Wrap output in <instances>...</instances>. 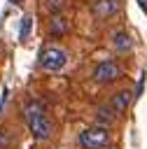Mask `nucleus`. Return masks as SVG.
I'll return each instance as SVG.
<instances>
[{"label":"nucleus","mask_w":147,"mask_h":149,"mask_svg":"<svg viewBox=\"0 0 147 149\" xmlns=\"http://www.w3.org/2000/svg\"><path fill=\"white\" fill-rule=\"evenodd\" d=\"M119 12V0H93L91 2V14L100 21H107Z\"/></svg>","instance_id":"nucleus-5"},{"label":"nucleus","mask_w":147,"mask_h":149,"mask_svg":"<svg viewBox=\"0 0 147 149\" xmlns=\"http://www.w3.org/2000/svg\"><path fill=\"white\" fill-rule=\"evenodd\" d=\"M12 2H14V5H19V2H21V0H12Z\"/></svg>","instance_id":"nucleus-13"},{"label":"nucleus","mask_w":147,"mask_h":149,"mask_svg":"<svg viewBox=\"0 0 147 149\" xmlns=\"http://www.w3.org/2000/svg\"><path fill=\"white\" fill-rule=\"evenodd\" d=\"M68 30H70V23H68L65 16L54 14V16L49 19V35H51V37H63Z\"/></svg>","instance_id":"nucleus-7"},{"label":"nucleus","mask_w":147,"mask_h":149,"mask_svg":"<svg viewBox=\"0 0 147 149\" xmlns=\"http://www.w3.org/2000/svg\"><path fill=\"white\" fill-rule=\"evenodd\" d=\"M112 114H114V112H112L110 107H100V109L96 112V119H98L100 123H112V119H114Z\"/></svg>","instance_id":"nucleus-9"},{"label":"nucleus","mask_w":147,"mask_h":149,"mask_svg":"<svg viewBox=\"0 0 147 149\" xmlns=\"http://www.w3.org/2000/svg\"><path fill=\"white\" fill-rule=\"evenodd\" d=\"M121 74H124V70H121V65L114 63V61H103V63H98V65L93 68V79H96L98 84H112V81H117Z\"/></svg>","instance_id":"nucleus-4"},{"label":"nucleus","mask_w":147,"mask_h":149,"mask_svg":"<svg viewBox=\"0 0 147 149\" xmlns=\"http://www.w3.org/2000/svg\"><path fill=\"white\" fill-rule=\"evenodd\" d=\"M131 100H133V91H131V88L117 91V93H114V95L110 98V109H112L114 114H124V112L128 109Z\"/></svg>","instance_id":"nucleus-6"},{"label":"nucleus","mask_w":147,"mask_h":149,"mask_svg":"<svg viewBox=\"0 0 147 149\" xmlns=\"http://www.w3.org/2000/svg\"><path fill=\"white\" fill-rule=\"evenodd\" d=\"M23 116H26V123H28V130L33 133L35 140H49L51 137V130H54V123L47 114V107L40 102V100H28L23 105Z\"/></svg>","instance_id":"nucleus-1"},{"label":"nucleus","mask_w":147,"mask_h":149,"mask_svg":"<svg viewBox=\"0 0 147 149\" xmlns=\"http://www.w3.org/2000/svg\"><path fill=\"white\" fill-rule=\"evenodd\" d=\"M110 142V133L105 126H89L79 133V147L84 149H105Z\"/></svg>","instance_id":"nucleus-2"},{"label":"nucleus","mask_w":147,"mask_h":149,"mask_svg":"<svg viewBox=\"0 0 147 149\" xmlns=\"http://www.w3.org/2000/svg\"><path fill=\"white\" fill-rule=\"evenodd\" d=\"M63 5H65V0H44V7H47L51 14H61Z\"/></svg>","instance_id":"nucleus-10"},{"label":"nucleus","mask_w":147,"mask_h":149,"mask_svg":"<svg viewBox=\"0 0 147 149\" xmlns=\"http://www.w3.org/2000/svg\"><path fill=\"white\" fill-rule=\"evenodd\" d=\"M112 47L124 54V51H131L133 40H131V35H128L126 30H114V33H112Z\"/></svg>","instance_id":"nucleus-8"},{"label":"nucleus","mask_w":147,"mask_h":149,"mask_svg":"<svg viewBox=\"0 0 147 149\" xmlns=\"http://www.w3.org/2000/svg\"><path fill=\"white\" fill-rule=\"evenodd\" d=\"M28 30H30V19L26 16V21H23V26H21V40L28 37Z\"/></svg>","instance_id":"nucleus-11"},{"label":"nucleus","mask_w":147,"mask_h":149,"mask_svg":"<svg viewBox=\"0 0 147 149\" xmlns=\"http://www.w3.org/2000/svg\"><path fill=\"white\" fill-rule=\"evenodd\" d=\"M138 5H140V7H142V12L147 14V0H138Z\"/></svg>","instance_id":"nucleus-12"},{"label":"nucleus","mask_w":147,"mask_h":149,"mask_svg":"<svg viewBox=\"0 0 147 149\" xmlns=\"http://www.w3.org/2000/svg\"><path fill=\"white\" fill-rule=\"evenodd\" d=\"M105 149H117V147H105Z\"/></svg>","instance_id":"nucleus-14"},{"label":"nucleus","mask_w":147,"mask_h":149,"mask_svg":"<svg viewBox=\"0 0 147 149\" xmlns=\"http://www.w3.org/2000/svg\"><path fill=\"white\" fill-rule=\"evenodd\" d=\"M37 63H40L42 70L56 72V70L65 68V63H68V54H65V49H61V47H44V49L40 51Z\"/></svg>","instance_id":"nucleus-3"}]
</instances>
